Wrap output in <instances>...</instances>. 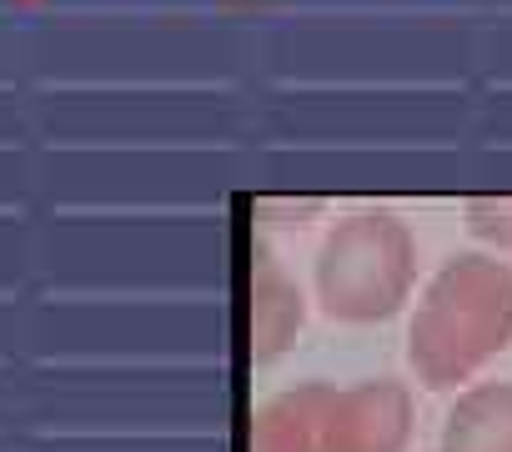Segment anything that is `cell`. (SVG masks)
<instances>
[{"mask_svg": "<svg viewBox=\"0 0 512 452\" xmlns=\"http://www.w3.org/2000/svg\"><path fill=\"white\" fill-rule=\"evenodd\" d=\"M462 216H467V232L482 242V252L492 257L512 252V196H472Z\"/></svg>", "mask_w": 512, "mask_h": 452, "instance_id": "52a82bcc", "label": "cell"}, {"mask_svg": "<svg viewBox=\"0 0 512 452\" xmlns=\"http://www.w3.org/2000/svg\"><path fill=\"white\" fill-rule=\"evenodd\" d=\"M327 402H332V387H322V382H307V387L272 397L262 407V417H256L251 452H322Z\"/></svg>", "mask_w": 512, "mask_h": 452, "instance_id": "5b68a950", "label": "cell"}, {"mask_svg": "<svg viewBox=\"0 0 512 452\" xmlns=\"http://www.w3.org/2000/svg\"><path fill=\"white\" fill-rule=\"evenodd\" d=\"M412 437V397L402 382L332 387L322 452H402Z\"/></svg>", "mask_w": 512, "mask_h": 452, "instance_id": "3957f363", "label": "cell"}, {"mask_svg": "<svg viewBox=\"0 0 512 452\" xmlns=\"http://www.w3.org/2000/svg\"><path fill=\"white\" fill-rule=\"evenodd\" d=\"M302 317H307V307H302L297 282L272 257H262L256 262V282H251V347H256V357L262 362L282 357L292 347V337L302 332Z\"/></svg>", "mask_w": 512, "mask_h": 452, "instance_id": "8992f818", "label": "cell"}, {"mask_svg": "<svg viewBox=\"0 0 512 452\" xmlns=\"http://www.w3.org/2000/svg\"><path fill=\"white\" fill-rule=\"evenodd\" d=\"M512 347V267L492 252L447 257L412 312L407 362L422 387L447 392Z\"/></svg>", "mask_w": 512, "mask_h": 452, "instance_id": "6da1fadb", "label": "cell"}, {"mask_svg": "<svg viewBox=\"0 0 512 452\" xmlns=\"http://www.w3.org/2000/svg\"><path fill=\"white\" fill-rule=\"evenodd\" d=\"M417 287V237L392 211L342 216L317 252V302L337 322H387Z\"/></svg>", "mask_w": 512, "mask_h": 452, "instance_id": "7a4b0ae2", "label": "cell"}, {"mask_svg": "<svg viewBox=\"0 0 512 452\" xmlns=\"http://www.w3.org/2000/svg\"><path fill=\"white\" fill-rule=\"evenodd\" d=\"M442 452H512V382H472L442 422Z\"/></svg>", "mask_w": 512, "mask_h": 452, "instance_id": "277c9868", "label": "cell"}]
</instances>
